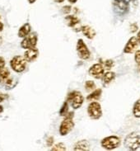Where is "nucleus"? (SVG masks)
Wrapping results in <instances>:
<instances>
[{"label":"nucleus","instance_id":"nucleus-1","mask_svg":"<svg viewBox=\"0 0 140 151\" xmlns=\"http://www.w3.org/2000/svg\"><path fill=\"white\" fill-rule=\"evenodd\" d=\"M124 146L129 150H136L140 148V135L132 132L124 139Z\"/></svg>","mask_w":140,"mask_h":151},{"label":"nucleus","instance_id":"nucleus-2","mask_svg":"<svg viewBox=\"0 0 140 151\" xmlns=\"http://www.w3.org/2000/svg\"><path fill=\"white\" fill-rule=\"evenodd\" d=\"M65 116V119L63 121L59 127V133L61 134V135H66L67 134H69L74 127V123L73 122L74 113L69 112V114H66Z\"/></svg>","mask_w":140,"mask_h":151},{"label":"nucleus","instance_id":"nucleus-3","mask_svg":"<svg viewBox=\"0 0 140 151\" xmlns=\"http://www.w3.org/2000/svg\"><path fill=\"white\" fill-rule=\"evenodd\" d=\"M119 145H120V139L115 135L106 137L101 140V146L107 150H115L119 147Z\"/></svg>","mask_w":140,"mask_h":151},{"label":"nucleus","instance_id":"nucleus-4","mask_svg":"<svg viewBox=\"0 0 140 151\" xmlns=\"http://www.w3.org/2000/svg\"><path fill=\"white\" fill-rule=\"evenodd\" d=\"M83 101H84L83 96L78 91L71 92L68 96V102H69L74 109H78L82 106Z\"/></svg>","mask_w":140,"mask_h":151},{"label":"nucleus","instance_id":"nucleus-5","mask_svg":"<svg viewBox=\"0 0 140 151\" xmlns=\"http://www.w3.org/2000/svg\"><path fill=\"white\" fill-rule=\"evenodd\" d=\"M10 65L14 71H16L17 73H21V72L24 71L26 69V60L22 56L16 55L14 58H12V60L10 62Z\"/></svg>","mask_w":140,"mask_h":151},{"label":"nucleus","instance_id":"nucleus-6","mask_svg":"<svg viewBox=\"0 0 140 151\" xmlns=\"http://www.w3.org/2000/svg\"><path fill=\"white\" fill-rule=\"evenodd\" d=\"M87 112L91 118L93 120H98L102 116V110L100 103L97 102H91L87 108Z\"/></svg>","mask_w":140,"mask_h":151},{"label":"nucleus","instance_id":"nucleus-7","mask_svg":"<svg viewBox=\"0 0 140 151\" xmlns=\"http://www.w3.org/2000/svg\"><path fill=\"white\" fill-rule=\"evenodd\" d=\"M77 50H78L79 57L82 59V60H87L90 57V51H89L87 46H86V45L84 43V41H82V39L78 40V44H77Z\"/></svg>","mask_w":140,"mask_h":151},{"label":"nucleus","instance_id":"nucleus-8","mask_svg":"<svg viewBox=\"0 0 140 151\" xmlns=\"http://www.w3.org/2000/svg\"><path fill=\"white\" fill-rule=\"evenodd\" d=\"M37 43V37L36 34L29 33L27 36H26L23 41H21V47L24 49H29V48H32V47H36Z\"/></svg>","mask_w":140,"mask_h":151},{"label":"nucleus","instance_id":"nucleus-9","mask_svg":"<svg viewBox=\"0 0 140 151\" xmlns=\"http://www.w3.org/2000/svg\"><path fill=\"white\" fill-rule=\"evenodd\" d=\"M105 73V69L101 64H95L89 69V74L95 78H101Z\"/></svg>","mask_w":140,"mask_h":151},{"label":"nucleus","instance_id":"nucleus-10","mask_svg":"<svg viewBox=\"0 0 140 151\" xmlns=\"http://www.w3.org/2000/svg\"><path fill=\"white\" fill-rule=\"evenodd\" d=\"M114 8L115 12L120 15L124 14L128 10L127 0H115L114 2Z\"/></svg>","mask_w":140,"mask_h":151},{"label":"nucleus","instance_id":"nucleus-11","mask_svg":"<svg viewBox=\"0 0 140 151\" xmlns=\"http://www.w3.org/2000/svg\"><path fill=\"white\" fill-rule=\"evenodd\" d=\"M68 26L74 28L76 32H79L81 30V26H80V21L77 17L75 16H67L65 17Z\"/></svg>","mask_w":140,"mask_h":151},{"label":"nucleus","instance_id":"nucleus-12","mask_svg":"<svg viewBox=\"0 0 140 151\" xmlns=\"http://www.w3.org/2000/svg\"><path fill=\"white\" fill-rule=\"evenodd\" d=\"M39 55V50L36 49V47H32V48H29L25 52L24 58L26 61L28 62H33L34 60H36Z\"/></svg>","mask_w":140,"mask_h":151},{"label":"nucleus","instance_id":"nucleus-13","mask_svg":"<svg viewBox=\"0 0 140 151\" xmlns=\"http://www.w3.org/2000/svg\"><path fill=\"white\" fill-rule=\"evenodd\" d=\"M138 45H139L138 38L135 37H131L125 45V47L124 49V53H132L137 48Z\"/></svg>","mask_w":140,"mask_h":151},{"label":"nucleus","instance_id":"nucleus-14","mask_svg":"<svg viewBox=\"0 0 140 151\" xmlns=\"http://www.w3.org/2000/svg\"><path fill=\"white\" fill-rule=\"evenodd\" d=\"M82 30L83 35L86 37H87L88 39H93L96 36V32L92 27H91L90 26H83L82 27Z\"/></svg>","mask_w":140,"mask_h":151},{"label":"nucleus","instance_id":"nucleus-15","mask_svg":"<svg viewBox=\"0 0 140 151\" xmlns=\"http://www.w3.org/2000/svg\"><path fill=\"white\" fill-rule=\"evenodd\" d=\"M74 150H90V145L86 140H80L74 146Z\"/></svg>","mask_w":140,"mask_h":151},{"label":"nucleus","instance_id":"nucleus-16","mask_svg":"<svg viewBox=\"0 0 140 151\" xmlns=\"http://www.w3.org/2000/svg\"><path fill=\"white\" fill-rule=\"evenodd\" d=\"M31 32V26L28 23L24 24L20 29L18 32V37H25L26 36H27L29 33Z\"/></svg>","mask_w":140,"mask_h":151},{"label":"nucleus","instance_id":"nucleus-17","mask_svg":"<svg viewBox=\"0 0 140 151\" xmlns=\"http://www.w3.org/2000/svg\"><path fill=\"white\" fill-rule=\"evenodd\" d=\"M10 76V72L8 69L4 68L3 70L0 71V83L4 84V83L7 81L8 78Z\"/></svg>","mask_w":140,"mask_h":151},{"label":"nucleus","instance_id":"nucleus-18","mask_svg":"<svg viewBox=\"0 0 140 151\" xmlns=\"http://www.w3.org/2000/svg\"><path fill=\"white\" fill-rule=\"evenodd\" d=\"M102 80L104 83H110L111 82H112L114 80V78H115V73L113 72H107V73H104L102 77Z\"/></svg>","mask_w":140,"mask_h":151},{"label":"nucleus","instance_id":"nucleus-19","mask_svg":"<svg viewBox=\"0 0 140 151\" xmlns=\"http://www.w3.org/2000/svg\"><path fill=\"white\" fill-rule=\"evenodd\" d=\"M101 89L98 88V89L95 90L94 92L91 93L90 95H88L86 99L88 101H96V100H98L101 97Z\"/></svg>","mask_w":140,"mask_h":151},{"label":"nucleus","instance_id":"nucleus-20","mask_svg":"<svg viewBox=\"0 0 140 151\" xmlns=\"http://www.w3.org/2000/svg\"><path fill=\"white\" fill-rule=\"evenodd\" d=\"M133 113L135 117L140 118V100H138L134 103V108H133Z\"/></svg>","mask_w":140,"mask_h":151},{"label":"nucleus","instance_id":"nucleus-21","mask_svg":"<svg viewBox=\"0 0 140 151\" xmlns=\"http://www.w3.org/2000/svg\"><path fill=\"white\" fill-rule=\"evenodd\" d=\"M85 88H86V90H87V91L93 90L96 88L95 83L93 81H86V83H85Z\"/></svg>","mask_w":140,"mask_h":151},{"label":"nucleus","instance_id":"nucleus-22","mask_svg":"<svg viewBox=\"0 0 140 151\" xmlns=\"http://www.w3.org/2000/svg\"><path fill=\"white\" fill-rule=\"evenodd\" d=\"M52 150H55V151L66 150V148L64 144L59 143V144H57V145H55L52 148Z\"/></svg>","mask_w":140,"mask_h":151},{"label":"nucleus","instance_id":"nucleus-23","mask_svg":"<svg viewBox=\"0 0 140 151\" xmlns=\"http://www.w3.org/2000/svg\"><path fill=\"white\" fill-rule=\"evenodd\" d=\"M113 65H114V62L112 61V60H107L106 61L103 62V67L107 69V70L111 69L113 67Z\"/></svg>","mask_w":140,"mask_h":151},{"label":"nucleus","instance_id":"nucleus-24","mask_svg":"<svg viewBox=\"0 0 140 151\" xmlns=\"http://www.w3.org/2000/svg\"><path fill=\"white\" fill-rule=\"evenodd\" d=\"M4 84L6 86V88H12L14 87V81H13L12 78H8L7 81L4 83Z\"/></svg>","mask_w":140,"mask_h":151},{"label":"nucleus","instance_id":"nucleus-25","mask_svg":"<svg viewBox=\"0 0 140 151\" xmlns=\"http://www.w3.org/2000/svg\"><path fill=\"white\" fill-rule=\"evenodd\" d=\"M67 112H68V102H65L64 103V105L62 106L61 110L59 111V113L61 116H65L67 114Z\"/></svg>","mask_w":140,"mask_h":151},{"label":"nucleus","instance_id":"nucleus-26","mask_svg":"<svg viewBox=\"0 0 140 151\" xmlns=\"http://www.w3.org/2000/svg\"><path fill=\"white\" fill-rule=\"evenodd\" d=\"M134 59H135V61L140 65V50H138V51H136Z\"/></svg>","mask_w":140,"mask_h":151},{"label":"nucleus","instance_id":"nucleus-27","mask_svg":"<svg viewBox=\"0 0 140 151\" xmlns=\"http://www.w3.org/2000/svg\"><path fill=\"white\" fill-rule=\"evenodd\" d=\"M70 11H71V7L70 6H65V7L63 8V12L65 13V14L69 13Z\"/></svg>","mask_w":140,"mask_h":151},{"label":"nucleus","instance_id":"nucleus-28","mask_svg":"<svg viewBox=\"0 0 140 151\" xmlns=\"http://www.w3.org/2000/svg\"><path fill=\"white\" fill-rule=\"evenodd\" d=\"M5 65V61H4V58L0 57V71L3 70Z\"/></svg>","mask_w":140,"mask_h":151},{"label":"nucleus","instance_id":"nucleus-29","mask_svg":"<svg viewBox=\"0 0 140 151\" xmlns=\"http://www.w3.org/2000/svg\"><path fill=\"white\" fill-rule=\"evenodd\" d=\"M138 30V26L134 23V24L131 25V32H135L136 31Z\"/></svg>","mask_w":140,"mask_h":151},{"label":"nucleus","instance_id":"nucleus-30","mask_svg":"<svg viewBox=\"0 0 140 151\" xmlns=\"http://www.w3.org/2000/svg\"><path fill=\"white\" fill-rule=\"evenodd\" d=\"M47 142H48V145L49 146H51L52 145V144H53L54 142V139H53V137H49V139H48V140H47Z\"/></svg>","mask_w":140,"mask_h":151},{"label":"nucleus","instance_id":"nucleus-31","mask_svg":"<svg viewBox=\"0 0 140 151\" xmlns=\"http://www.w3.org/2000/svg\"><path fill=\"white\" fill-rule=\"evenodd\" d=\"M8 96H6V95H4V94L3 93H0V102H3L5 98H8Z\"/></svg>","mask_w":140,"mask_h":151},{"label":"nucleus","instance_id":"nucleus-32","mask_svg":"<svg viewBox=\"0 0 140 151\" xmlns=\"http://www.w3.org/2000/svg\"><path fill=\"white\" fill-rule=\"evenodd\" d=\"M3 29H4V25H3V23L0 22V32L3 31Z\"/></svg>","mask_w":140,"mask_h":151},{"label":"nucleus","instance_id":"nucleus-33","mask_svg":"<svg viewBox=\"0 0 140 151\" xmlns=\"http://www.w3.org/2000/svg\"><path fill=\"white\" fill-rule=\"evenodd\" d=\"M138 41H139V43L140 44V31H139V34H138Z\"/></svg>","mask_w":140,"mask_h":151},{"label":"nucleus","instance_id":"nucleus-34","mask_svg":"<svg viewBox=\"0 0 140 151\" xmlns=\"http://www.w3.org/2000/svg\"><path fill=\"white\" fill-rule=\"evenodd\" d=\"M69 1L71 4H74V3H76V2H77V0H69Z\"/></svg>","mask_w":140,"mask_h":151},{"label":"nucleus","instance_id":"nucleus-35","mask_svg":"<svg viewBox=\"0 0 140 151\" xmlns=\"http://www.w3.org/2000/svg\"><path fill=\"white\" fill-rule=\"evenodd\" d=\"M55 2H57V3H63L64 0H54Z\"/></svg>","mask_w":140,"mask_h":151},{"label":"nucleus","instance_id":"nucleus-36","mask_svg":"<svg viewBox=\"0 0 140 151\" xmlns=\"http://www.w3.org/2000/svg\"><path fill=\"white\" fill-rule=\"evenodd\" d=\"M28 1L30 4H33V3H35V2H36V0H28Z\"/></svg>","mask_w":140,"mask_h":151},{"label":"nucleus","instance_id":"nucleus-37","mask_svg":"<svg viewBox=\"0 0 140 151\" xmlns=\"http://www.w3.org/2000/svg\"><path fill=\"white\" fill-rule=\"evenodd\" d=\"M3 111H4V109H3V106H0V113H1V112H2Z\"/></svg>","mask_w":140,"mask_h":151},{"label":"nucleus","instance_id":"nucleus-38","mask_svg":"<svg viewBox=\"0 0 140 151\" xmlns=\"http://www.w3.org/2000/svg\"><path fill=\"white\" fill-rule=\"evenodd\" d=\"M2 43V37H1V36H0V44Z\"/></svg>","mask_w":140,"mask_h":151}]
</instances>
